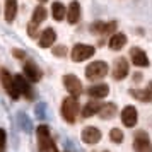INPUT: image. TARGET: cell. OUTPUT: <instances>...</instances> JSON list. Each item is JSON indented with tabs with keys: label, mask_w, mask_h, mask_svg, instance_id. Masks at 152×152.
<instances>
[{
	"label": "cell",
	"mask_w": 152,
	"mask_h": 152,
	"mask_svg": "<svg viewBox=\"0 0 152 152\" xmlns=\"http://www.w3.org/2000/svg\"><path fill=\"white\" fill-rule=\"evenodd\" d=\"M115 115H116V104H113V103L104 104L103 108H101V111H99V116L103 118V120H110Z\"/></svg>",
	"instance_id": "obj_22"
},
{
	"label": "cell",
	"mask_w": 152,
	"mask_h": 152,
	"mask_svg": "<svg viewBox=\"0 0 152 152\" xmlns=\"http://www.w3.org/2000/svg\"><path fill=\"white\" fill-rule=\"evenodd\" d=\"M125 45H126V36H125L123 33H115V34L110 38V41H108V46H110L111 50H115V51L121 50Z\"/></svg>",
	"instance_id": "obj_17"
},
{
	"label": "cell",
	"mask_w": 152,
	"mask_h": 152,
	"mask_svg": "<svg viewBox=\"0 0 152 152\" xmlns=\"http://www.w3.org/2000/svg\"><path fill=\"white\" fill-rule=\"evenodd\" d=\"M55 41H56V33H55V29L46 28V29L41 33V36H39V41H38V45H39L41 48H50V46H51Z\"/></svg>",
	"instance_id": "obj_15"
},
{
	"label": "cell",
	"mask_w": 152,
	"mask_h": 152,
	"mask_svg": "<svg viewBox=\"0 0 152 152\" xmlns=\"http://www.w3.org/2000/svg\"><path fill=\"white\" fill-rule=\"evenodd\" d=\"M41 70L39 67L36 65L34 62H26L24 63V77L28 79L29 82H38L39 79H41Z\"/></svg>",
	"instance_id": "obj_13"
},
{
	"label": "cell",
	"mask_w": 152,
	"mask_h": 152,
	"mask_svg": "<svg viewBox=\"0 0 152 152\" xmlns=\"http://www.w3.org/2000/svg\"><path fill=\"white\" fill-rule=\"evenodd\" d=\"M46 9L43 7V5H38V7L34 9V12H33V22H36V24H41L45 19H46Z\"/></svg>",
	"instance_id": "obj_23"
},
{
	"label": "cell",
	"mask_w": 152,
	"mask_h": 152,
	"mask_svg": "<svg viewBox=\"0 0 152 152\" xmlns=\"http://www.w3.org/2000/svg\"><path fill=\"white\" fill-rule=\"evenodd\" d=\"M104 24H106V22H101V21L94 22V24L91 26V31H92L94 34H104Z\"/></svg>",
	"instance_id": "obj_26"
},
{
	"label": "cell",
	"mask_w": 152,
	"mask_h": 152,
	"mask_svg": "<svg viewBox=\"0 0 152 152\" xmlns=\"http://www.w3.org/2000/svg\"><path fill=\"white\" fill-rule=\"evenodd\" d=\"M17 123H19V126H21L22 130H26V132H31V128H33L31 120L26 116V113H19L17 115Z\"/></svg>",
	"instance_id": "obj_24"
},
{
	"label": "cell",
	"mask_w": 152,
	"mask_h": 152,
	"mask_svg": "<svg viewBox=\"0 0 152 152\" xmlns=\"http://www.w3.org/2000/svg\"><path fill=\"white\" fill-rule=\"evenodd\" d=\"M14 82H15L17 91H19V94H22L26 99H33V97H34V91H33V87L29 86V80L24 75H15Z\"/></svg>",
	"instance_id": "obj_8"
},
{
	"label": "cell",
	"mask_w": 152,
	"mask_h": 152,
	"mask_svg": "<svg viewBox=\"0 0 152 152\" xmlns=\"http://www.w3.org/2000/svg\"><path fill=\"white\" fill-rule=\"evenodd\" d=\"M130 58L133 62V65H137V67H149V63H151L147 53L142 48H137V46H133L130 50Z\"/></svg>",
	"instance_id": "obj_11"
},
{
	"label": "cell",
	"mask_w": 152,
	"mask_h": 152,
	"mask_svg": "<svg viewBox=\"0 0 152 152\" xmlns=\"http://www.w3.org/2000/svg\"><path fill=\"white\" fill-rule=\"evenodd\" d=\"M79 110H80V106H79V101H77L75 96H70V97H65L62 103V116L65 121H69V123H75V118L79 115Z\"/></svg>",
	"instance_id": "obj_2"
},
{
	"label": "cell",
	"mask_w": 152,
	"mask_h": 152,
	"mask_svg": "<svg viewBox=\"0 0 152 152\" xmlns=\"http://www.w3.org/2000/svg\"><path fill=\"white\" fill-rule=\"evenodd\" d=\"M130 96L142 101V103H151L152 101V91L151 89H130Z\"/></svg>",
	"instance_id": "obj_18"
},
{
	"label": "cell",
	"mask_w": 152,
	"mask_h": 152,
	"mask_svg": "<svg viewBox=\"0 0 152 152\" xmlns=\"http://www.w3.org/2000/svg\"><path fill=\"white\" fill-rule=\"evenodd\" d=\"M12 55L15 56V58H26V53H24V51H22V50H17V48H14L12 50Z\"/></svg>",
	"instance_id": "obj_32"
},
{
	"label": "cell",
	"mask_w": 152,
	"mask_h": 152,
	"mask_svg": "<svg viewBox=\"0 0 152 152\" xmlns=\"http://www.w3.org/2000/svg\"><path fill=\"white\" fill-rule=\"evenodd\" d=\"M116 22L115 21H111V22H106V24H104V34H110V33H115V31H116Z\"/></svg>",
	"instance_id": "obj_29"
},
{
	"label": "cell",
	"mask_w": 152,
	"mask_h": 152,
	"mask_svg": "<svg viewBox=\"0 0 152 152\" xmlns=\"http://www.w3.org/2000/svg\"><path fill=\"white\" fill-rule=\"evenodd\" d=\"M0 82H2V86H4L5 92H7L12 99H19V96H21V94H19V91H17V87H15L14 77L9 74V70L0 69Z\"/></svg>",
	"instance_id": "obj_4"
},
{
	"label": "cell",
	"mask_w": 152,
	"mask_h": 152,
	"mask_svg": "<svg viewBox=\"0 0 152 152\" xmlns=\"http://www.w3.org/2000/svg\"><path fill=\"white\" fill-rule=\"evenodd\" d=\"M5 142H7V133L4 128H0V152L5 151Z\"/></svg>",
	"instance_id": "obj_30"
},
{
	"label": "cell",
	"mask_w": 152,
	"mask_h": 152,
	"mask_svg": "<svg viewBox=\"0 0 152 152\" xmlns=\"http://www.w3.org/2000/svg\"><path fill=\"white\" fill-rule=\"evenodd\" d=\"M133 151L135 152H152V144L149 140L147 132L138 130L133 135Z\"/></svg>",
	"instance_id": "obj_5"
},
{
	"label": "cell",
	"mask_w": 152,
	"mask_h": 152,
	"mask_svg": "<svg viewBox=\"0 0 152 152\" xmlns=\"http://www.w3.org/2000/svg\"><path fill=\"white\" fill-rule=\"evenodd\" d=\"M101 108H103V106L97 103V101H89V103L82 108V118L94 116L96 113H99V111H101Z\"/></svg>",
	"instance_id": "obj_19"
},
{
	"label": "cell",
	"mask_w": 152,
	"mask_h": 152,
	"mask_svg": "<svg viewBox=\"0 0 152 152\" xmlns=\"http://www.w3.org/2000/svg\"><path fill=\"white\" fill-rule=\"evenodd\" d=\"M79 19H80V5L77 0H74V2H70L69 9H67V21L70 24H77Z\"/></svg>",
	"instance_id": "obj_16"
},
{
	"label": "cell",
	"mask_w": 152,
	"mask_h": 152,
	"mask_svg": "<svg viewBox=\"0 0 152 152\" xmlns=\"http://www.w3.org/2000/svg\"><path fill=\"white\" fill-rule=\"evenodd\" d=\"M39 2H41V4H45V2H48V0H39Z\"/></svg>",
	"instance_id": "obj_35"
},
{
	"label": "cell",
	"mask_w": 152,
	"mask_h": 152,
	"mask_svg": "<svg viewBox=\"0 0 152 152\" xmlns=\"http://www.w3.org/2000/svg\"><path fill=\"white\" fill-rule=\"evenodd\" d=\"M108 70H110L108 63L97 60V62H92L86 67V77H87L89 80H99V79L106 77Z\"/></svg>",
	"instance_id": "obj_3"
},
{
	"label": "cell",
	"mask_w": 152,
	"mask_h": 152,
	"mask_svg": "<svg viewBox=\"0 0 152 152\" xmlns=\"http://www.w3.org/2000/svg\"><path fill=\"white\" fill-rule=\"evenodd\" d=\"M46 104H38V106H36V115H38V118H45L46 116Z\"/></svg>",
	"instance_id": "obj_31"
},
{
	"label": "cell",
	"mask_w": 152,
	"mask_h": 152,
	"mask_svg": "<svg viewBox=\"0 0 152 152\" xmlns=\"http://www.w3.org/2000/svg\"><path fill=\"white\" fill-rule=\"evenodd\" d=\"M123 132L120 130V128H111L110 132V138H111V142H115V144H121L123 142Z\"/></svg>",
	"instance_id": "obj_25"
},
{
	"label": "cell",
	"mask_w": 152,
	"mask_h": 152,
	"mask_svg": "<svg viewBox=\"0 0 152 152\" xmlns=\"http://www.w3.org/2000/svg\"><path fill=\"white\" fill-rule=\"evenodd\" d=\"M28 34L31 36V38H38V24L36 22H29L28 24Z\"/></svg>",
	"instance_id": "obj_28"
},
{
	"label": "cell",
	"mask_w": 152,
	"mask_h": 152,
	"mask_svg": "<svg viewBox=\"0 0 152 152\" xmlns=\"http://www.w3.org/2000/svg\"><path fill=\"white\" fill-rule=\"evenodd\" d=\"M126 75H128V62H126V58L120 56L115 60V65H113V79L123 80Z\"/></svg>",
	"instance_id": "obj_9"
},
{
	"label": "cell",
	"mask_w": 152,
	"mask_h": 152,
	"mask_svg": "<svg viewBox=\"0 0 152 152\" xmlns=\"http://www.w3.org/2000/svg\"><path fill=\"white\" fill-rule=\"evenodd\" d=\"M149 89L152 91V80H151V82H149Z\"/></svg>",
	"instance_id": "obj_34"
},
{
	"label": "cell",
	"mask_w": 152,
	"mask_h": 152,
	"mask_svg": "<svg viewBox=\"0 0 152 152\" xmlns=\"http://www.w3.org/2000/svg\"><path fill=\"white\" fill-rule=\"evenodd\" d=\"M87 94H89L92 99H103L110 94V86L108 84H96V86H91L87 89Z\"/></svg>",
	"instance_id": "obj_14"
},
{
	"label": "cell",
	"mask_w": 152,
	"mask_h": 152,
	"mask_svg": "<svg viewBox=\"0 0 152 152\" xmlns=\"http://www.w3.org/2000/svg\"><path fill=\"white\" fill-rule=\"evenodd\" d=\"M133 80H135V82H140V80H142V74H135V75H133Z\"/></svg>",
	"instance_id": "obj_33"
},
{
	"label": "cell",
	"mask_w": 152,
	"mask_h": 152,
	"mask_svg": "<svg viewBox=\"0 0 152 152\" xmlns=\"http://www.w3.org/2000/svg\"><path fill=\"white\" fill-rule=\"evenodd\" d=\"M94 51H96V48L91 46V45H75L72 48L70 56H72L74 62H84V60H87L94 55Z\"/></svg>",
	"instance_id": "obj_6"
},
{
	"label": "cell",
	"mask_w": 152,
	"mask_h": 152,
	"mask_svg": "<svg viewBox=\"0 0 152 152\" xmlns=\"http://www.w3.org/2000/svg\"><path fill=\"white\" fill-rule=\"evenodd\" d=\"M51 15H53L55 21H63L67 17V9H65V5L60 4V2H55L51 5Z\"/></svg>",
	"instance_id": "obj_21"
},
{
	"label": "cell",
	"mask_w": 152,
	"mask_h": 152,
	"mask_svg": "<svg viewBox=\"0 0 152 152\" xmlns=\"http://www.w3.org/2000/svg\"><path fill=\"white\" fill-rule=\"evenodd\" d=\"M137 120H138V113L133 106H125L123 111H121V121H123L125 126H135L137 125Z\"/></svg>",
	"instance_id": "obj_12"
},
{
	"label": "cell",
	"mask_w": 152,
	"mask_h": 152,
	"mask_svg": "<svg viewBox=\"0 0 152 152\" xmlns=\"http://www.w3.org/2000/svg\"><path fill=\"white\" fill-rule=\"evenodd\" d=\"M36 135H38V147H39L41 152H58L53 138L50 135L48 125H39L38 130H36Z\"/></svg>",
	"instance_id": "obj_1"
},
{
	"label": "cell",
	"mask_w": 152,
	"mask_h": 152,
	"mask_svg": "<svg viewBox=\"0 0 152 152\" xmlns=\"http://www.w3.org/2000/svg\"><path fill=\"white\" fill-rule=\"evenodd\" d=\"M104 152H106V151H104Z\"/></svg>",
	"instance_id": "obj_36"
},
{
	"label": "cell",
	"mask_w": 152,
	"mask_h": 152,
	"mask_svg": "<svg viewBox=\"0 0 152 152\" xmlns=\"http://www.w3.org/2000/svg\"><path fill=\"white\" fill-rule=\"evenodd\" d=\"M63 86H65V89L69 91L70 96L79 97L80 94H82V82H80L74 74H67V75H63Z\"/></svg>",
	"instance_id": "obj_7"
},
{
	"label": "cell",
	"mask_w": 152,
	"mask_h": 152,
	"mask_svg": "<svg viewBox=\"0 0 152 152\" xmlns=\"http://www.w3.org/2000/svg\"><path fill=\"white\" fill-rule=\"evenodd\" d=\"M17 15V0H5V21L12 22Z\"/></svg>",
	"instance_id": "obj_20"
},
{
	"label": "cell",
	"mask_w": 152,
	"mask_h": 152,
	"mask_svg": "<svg viewBox=\"0 0 152 152\" xmlns=\"http://www.w3.org/2000/svg\"><path fill=\"white\" fill-rule=\"evenodd\" d=\"M82 142L84 144H97L99 140H101V130L99 128H96V126H86L82 130Z\"/></svg>",
	"instance_id": "obj_10"
},
{
	"label": "cell",
	"mask_w": 152,
	"mask_h": 152,
	"mask_svg": "<svg viewBox=\"0 0 152 152\" xmlns=\"http://www.w3.org/2000/svg\"><path fill=\"white\" fill-rule=\"evenodd\" d=\"M53 55L58 56V58L65 56V55H67V46H63V45H58V46H55V48H53Z\"/></svg>",
	"instance_id": "obj_27"
}]
</instances>
